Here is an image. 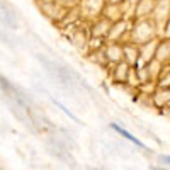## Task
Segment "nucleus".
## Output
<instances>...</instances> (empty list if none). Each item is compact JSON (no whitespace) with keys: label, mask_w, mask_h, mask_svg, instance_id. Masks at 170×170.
<instances>
[{"label":"nucleus","mask_w":170,"mask_h":170,"mask_svg":"<svg viewBox=\"0 0 170 170\" xmlns=\"http://www.w3.org/2000/svg\"><path fill=\"white\" fill-rule=\"evenodd\" d=\"M111 128H113V129H116V131H117V133H119V135H121V136H124V138H126V140H129V141H131V143H135V145H136V146H140V148H146V146H145V145H143L141 141H140V140H136V138H135V136H131V135H129V133H128V131H126V129H122V128H119V126H117V124H111Z\"/></svg>","instance_id":"nucleus-1"}]
</instances>
